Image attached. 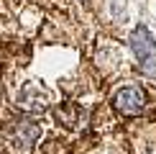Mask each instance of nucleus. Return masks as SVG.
I'll return each instance as SVG.
<instances>
[{
    "label": "nucleus",
    "instance_id": "1",
    "mask_svg": "<svg viewBox=\"0 0 156 154\" xmlns=\"http://www.w3.org/2000/svg\"><path fill=\"white\" fill-rule=\"evenodd\" d=\"M113 108L120 116H138L146 108V90L138 85H126L113 93Z\"/></svg>",
    "mask_w": 156,
    "mask_h": 154
},
{
    "label": "nucleus",
    "instance_id": "2",
    "mask_svg": "<svg viewBox=\"0 0 156 154\" xmlns=\"http://www.w3.org/2000/svg\"><path fill=\"white\" fill-rule=\"evenodd\" d=\"M5 134H8V139L18 146V149H31V146L36 144V139L41 136V126H38L34 118H18V121H13V123L5 128Z\"/></svg>",
    "mask_w": 156,
    "mask_h": 154
},
{
    "label": "nucleus",
    "instance_id": "3",
    "mask_svg": "<svg viewBox=\"0 0 156 154\" xmlns=\"http://www.w3.org/2000/svg\"><path fill=\"white\" fill-rule=\"evenodd\" d=\"M18 108L31 116L44 113L49 108V93L41 85H36V82H26L21 87V93H18Z\"/></svg>",
    "mask_w": 156,
    "mask_h": 154
},
{
    "label": "nucleus",
    "instance_id": "4",
    "mask_svg": "<svg viewBox=\"0 0 156 154\" xmlns=\"http://www.w3.org/2000/svg\"><path fill=\"white\" fill-rule=\"evenodd\" d=\"M128 46H131L136 59H146V57L156 54V38L146 26H136L131 31V36H128Z\"/></svg>",
    "mask_w": 156,
    "mask_h": 154
},
{
    "label": "nucleus",
    "instance_id": "5",
    "mask_svg": "<svg viewBox=\"0 0 156 154\" xmlns=\"http://www.w3.org/2000/svg\"><path fill=\"white\" fill-rule=\"evenodd\" d=\"M138 72L148 77V80H156V54L146 57V59H138Z\"/></svg>",
    "mask_w": 156,
    "mask_h": 154
}]
</instances>
